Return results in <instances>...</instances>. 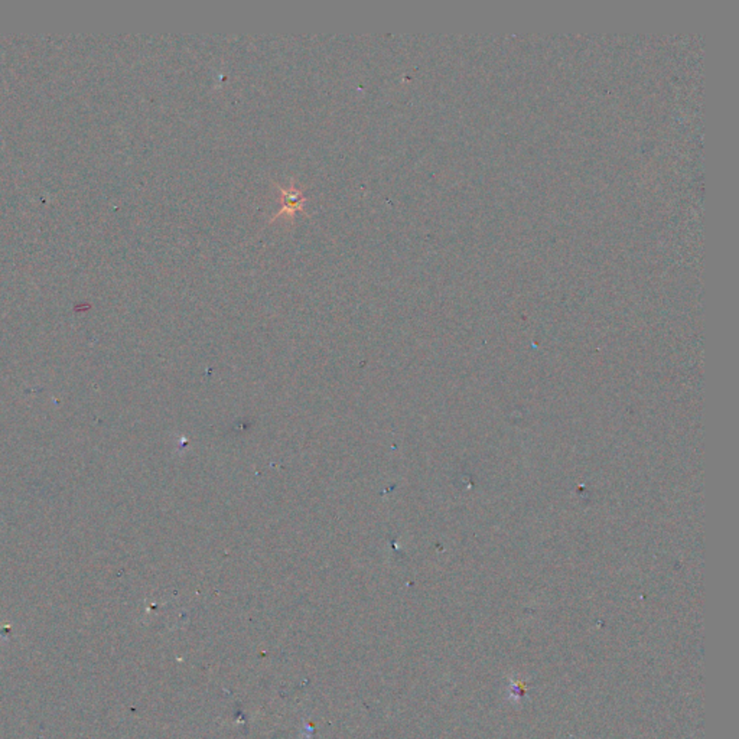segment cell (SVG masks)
<instances>
[{"label":"cell","mask_w":739,"mask_h":739,"mask_svg":"<svg viewBox=\"0 0 739 739\" xmlns=\"http://www.w3.org/2000/svg\"><path fill=\"white\" fill-rule=\"evenodd\" d=\"M283 198H284L283 199V210H291V211L299 210L302 202H303L302 195L296 190H292L291 192H283Z\"/></svg>","instance_id":"obj_1"}]
</instances>
